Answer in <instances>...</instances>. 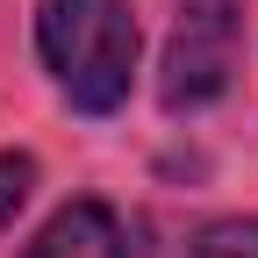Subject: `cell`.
<instances>
[{"mask_svg":"<svg viewBox=\"0 0 258 258\" xmlns=\"http://www.w3.org/2000/svg\"><path fill=\"white\" fill-rule=\"evenodd\" d=\"M36 57L79 115H115L137 79L129 0H36Z\"/></svg>","mask_w":258,"mask_h":258,"instance_id":"6da1fadb","label":"cell"},{"mask_svg":"<svg viewBox=\"0 0 258 258\" xmlns=\"http://www.w3.org/2000/svg\"><path fill=\"white\" fill-rule=\"evenodd\" d=\"M244 15H251V0H179L172 36H165V64H158L165 115H194V108L230 93L237 57H244Z\"/></svg>","mask_w":258,"mask_h":258,"instance_id":"7a4b0ae2","label":"cell"},{"mask_svg":"<svg viewBox=\"0 0 258 258\" xmlns=\"http://www.w3.org/2000/svg\"><path fill=\"white\" fill-rule=\"evenodd\" d=\"M22 258H129V237H122V215L108 201L79 194L22 244Z\"/></svg>","mask_w":258,"mask_h":258,"instance_id":"3957f363","label":"cell"},{"mask_svg":"<svg viewBox=\"0 0 258 258\" xmlns=\"http://www.w3.org/2000/svg\"><path fill=\"white\" fill-rule=\"evenodd\" d=\"M186 258H258V215H230V222H208V230L186 244Z\"/></svg>","mask_w":258,"mask_h":258,"instance_id":"277c9868","label":"cell"},{"mask_svg":"<svg viewBox=\"0 0 258 258\" xmlns=\"http://www.w3.org/2000/svg\"><path fill=\"white\" fill-rule=\"evenodd\" d=\"M29 186H36V158H29V151H0V230L22 215Z\"/></svg>","mask_w":258,"mask_h":258,"instance_id":"5b68a950","label":"cell"}]
</instances>
